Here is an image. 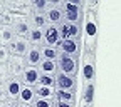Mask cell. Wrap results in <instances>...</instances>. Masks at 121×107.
<instances>
[{"label": "cell", "instance_id": "1", "mask_svg": "<svg viewBox=\"0 0 121 107\" xmlns=\"http://www.w3.org/2000/svg\"><path fill=\"white\" fill-rule=\"evenodd\" d=\"M60 12H62V22L74 24V25L82 24L84 12H82V4L81 2H62Z\"/></svg>", "mask_w": 121, "mask_h": 107}, {"label": "cell", "instance_id": "2", "mask_svg": "<svg viewBox=\"0 0 121 107\" xmlns=\"http://www.w3.org/2000/svg\"><path fill=\"white\" fill-rule=\"evenodd\" d=\"M79 70V62H78V57H71L66 54H59L57 59V72L60 74H66L71 75V77H76Z\"/></svg>", "mask_w": 121, "mask_h": 107}, {"label": "cell", "instance_id": "3", "mask_svg": "<svg viewBox=\"0 0 121 107\" xmlns=\"http://www.w3.org/2000/svg\"><path fill=\"white\" fill-rule=\"evenodd\" d=\"M57 28H59V37H60V40H71V39L79 40V39H81V34H82L81 25H74V24H67V22L59 24Z\"/></svg>", "mask_w": 121, "mask_h": 107}, {"label": "cell", "instance_id": "4", "mask_svg": "<svg viewBox=\"0 0 121 107\" xmlns=\"http://www.w3.org/2000/svg\"><path fill=\"white\" fill-rule=\"evenodd\" d=\"M60 5H62V2H49V7L47 10L44 12L45 15V20H47L49 25H59L62 24V12H60Z\"/></svg>", "mask_w": 121, "mask_h": 107}, {"label": "cell", "instance_id": "5", "mask_svg": "<svg viewBox=\"0 0 121 107\" xmlns=\"http://www.w3.org/2000/svg\"><path fill=\"white\" fill-rule=\"evenodd\" d=\"M42 35H44V45L47 47H59L60 44V37H59V28L57 25H45L42 28Z\"/></svg>", "mask_w": 121, "mask_h": 107}, {"label": "cell", "instance_id": "6", "mask_svg": "<svg viewBox=\"0 0 121 107\" xmlns=\"http://www.w3.org/2000/svg\"><path fill=\"white\" fill-rule=\"evenodd\" d=\"M57 50H59V54H66V55H71V57H78L79 52H81V40H76V39L60 40Z\"/></svg>", "mask_w": 121, "mask_h": 107}, {"label": "cell", "instance_id": "7", "mask_svg": "<svg viewBox=\"0 0 121 107\" xmlns=\"http://www.w3.org/2000/svg\"><path fill=\"white\" fill-rule=\"evenodd\" d=\"M30 28H32V25H30V20L29 17H20V19H13L12 22V30L15 37H22V39H27Z\"/></svg>", "mask_w": 121, "mask_h": 107}, {"label": "cell", "instance_id": "8", "mask_svg": "<svg viewBox=\"0 0 121 107\" xmlns=\"http://www.w3.org/2000/svg\"><path fill=\"white\" fill-rule=\"evenodd\" d=\"M29 42L27 39H22V37H15L9 45H7V49L10 52V55H17V57H24L29 50Z\"/></svg>", "mask_w": 121, "mask_h": 107}, {"label": "cell", "instance_id": "9", "mask_svg": "<svg viewBox=\"0 0 121 107\" xmlns=\"http://www.w3.org/2000/svg\"><path fill=\"white\" fill-rule=\"evenodd\" d=\"M39 69L37 67H25L20 74V84L22 85H29V87H34L39 82Z\"/></svg>", "mask_w": 121, "mask_h": 107}, {"label": "cell", "instance_id": "10", "mask_svg": "<svg viewBox=\"0 0 121 107\" xmlns=\"http://www.w3.org/2000/svg\"><path fill=\"white\" fill-rule=\"evenodd\" d=\"M20 79H9L5 82V95H7V100H12V102H17V97H19V92H20Z\"/></svg>", "mask_w": 121, "mask_h": 107}, {"label": "cell", "instance_id": "11", "mask_svg": "<svg viewBox=\"0 0 121 107\" xmlns=\"http://www.w3.org/2000/svg\"><path fill=\"white\" fill-rule=\"evenodd\" d=\"M54 89H62V90H74L76 89V77H71V75L66 74H56V87Z\"/></svg>", "mask_w": 121, "mask_h": 107}, {"label": "cell", "instance_id": "12", "mask_svg": "<svg viewBox=\"0 0 121 107\" xmlns=\"http://www.w3.org/2000/svg\"><path fill=\"white\" fill-rule=\"evenodd\" d=\"M25 65L27 67H37L42 60V54H40V47H29L27 54L24 55Z\"/></svg>", "mask_w": 121, "mask_h": 107}, {"label": "cell", "instance_id": "13", "mask_svg": "<svg viewBox=\"0 0 121 107\" xmlns=\"http://www.w3.org/2000/svg\"><path fill=\"white\" fill-rule=\"evenodd\" d=\"M34 100H35L34 87L22 85V87H20V92H19V97H17V104H22V105H29V107H30Z\"/></svg>", "mask_w": 121, "mask_h": 107}, {"label": "cell", "instance_id": "14", "mask_svg": "<svg viewBox=\"0 0 121 107\" xmlns=\"http://www.w3.org/2000/svg\"><path fill=\"white\" fill-rule=\"evenodd\" d=\"M54 92H56V89H52V87H44V85H39V84L34 85V95H35V99L54 100Z\"/></svg>", "mask_w": 121, "mask_h": 107}, {"label": "cell", "instance_id": "15", "mask_svg": "<svg viewBox=\"0 0 121 107\" xmlns=\"http://www.w3.org/2000/svg\"><path fill=\"white\" fill-rule=\"evenodd\" d=\"M27 42L30 47H42L44 45V35H42V28H30V32L27 35Z\"/></svg>", "mask_w": 121, "mask_h": 107}, {"label": "cell", "instance_id": "16", "mask_svg": "<svg viewBox=\"0 0 121 107\" xmlns=\"http://www.w3.org/2000/svg\"><path fill=\"white\" fill-rule=\"evenodd\" d=\"M40 74H47V75H56L57 74V62L56 60H45L42 59L40 64L37 65Z\"/></svg>", "mask_w": 121, "mask_h": 107}, {"label": "cell", "instance_id": "17", "mask_svg": "<svg viewBox=\"0 0 121 107\" xmlns=\"http://www.w3.org/2000/svg\"><path fill=\"white\" fill-rule=\"evenodd\" d=\"M15 39V34H13V30L12 27H0V45H7Z\"/></svg>", "mask_w": 121, "mask_h": 107}, {"label": "cell", "instance_id": "18", "mask_svg": "<svg viewBox=\"0 0 121 107\" xmlns=\"http://www.w3.org/2000/svg\"><path fill=\"white\" fill-rule=\"evenodd\" d=\"M74 99H76L74 90H62V89H56V92H54V100L74 102Z\"/></svg>", "mask_w": 121, "mask_h": 107}, {"label": "cell", "instance_id": "19", "mask_svg": "<svg viewBox=\"0 0 121 107\" xmlns=\"http://www.w3.org/2000/svg\"><path fill=\"white\" fill-rule=\"evenodd\" d=\"M29 20H30V25H32L34 28H44L45 25H47V20H45L44 13H30Z\"/></svg>", "mask_w": 121, "mask_h": 107}, {"label": "cell", "instance_id": "20", "mask_svg": "<svg viewBox=\"0 0 121 107\" xmlns=\"http://www.w3.org/2000/svg\"><path fill=\"white\" fill-rule=\"evenodd\" d=\"M40 54H42V59L45 60H56L59 59V50L56 47H47V45H42L40 47Z\"/></svg>", "mask_w": 121, "mask_h": 107}, {"label": "cell", "instance_id": "21", "mask_svg": "<svg viewBox=\"0 0 121 107\" xmlns=\"http://www.w3.org/2000/svg\"><path fill=\"white\" fill-rule=\"evenodd\" d=\"M39 85H44V87H56V75H47V74H40L39 75Z\"/></svg>", "mask_w": 121, "mask_h": 107}, {"label": "cell", "instance_id": "22", "mask_svg": "<svg viewBox=\"0 0 121 107\" xmlns=\"http://www.w3.org/2000/svg\"><path fill=\"white\" fill-rule=\"evenodd\" d=\"M93 94H94V85H93V82H86V87H84V95H82L84 104H87V105L93 104Z\"/></svg>", "mask_w": 121, "mask_h": 107}, {"label": "cell", "instance_id": "23", "mask_svg": "<svg viewBox=\"0 0 121 107\" xmlns=\"http://www.w3.org/2000/svg\"><path fill=\"white\" fill-rule=\"evenodd\" d=\"M86 32H87V35L91 37V39H94L96 37V22H94V19H93V15H91L89 12H87V25H86Z\"/></svg>", "mask_w": 121, "mask_h": 107}, {"label": "cell", "instance_id": "24", "mask_svg": "<svg viewBox=\"0 0 121 107\" xmlns=\"http://www.w3.org/2000/svg\"><path fill=\"white\" fill-rule=\"evenodd\" d=\"M82 75H84V80L86 82H91L94 77V65L91 62H86L84 67H82Z\"/></svg>", "mask_w": 121, "mask_h": 107}, {"label": "cell", "instance_id": "25", "mask_svg": "<svg viewBox=\"0 0 121 107\" xmlns=\"http://www.w3.org/2000/svg\"><path fill=\"white\" fill-rule=\"evenodd\" d=\"M9 59H10V52H9V49L5 47V45H0V64H2V65H7Z\"/></svg>", "mask_w": 121, "mask_h": 107}, {"label": "cell", "instance_id": "26", "mask_svg": "<svg viewBox=\"0 0 121 107\" xmlns=\"http://www.w3.org/2000/svg\"><path fill=\"white\" fill-rule=\"evenodd\" d=\"M54 105V100H44V99H35L32 102L30 107H52Z\"/></svg>", "mask_w": 121, "mask_h": 107}, {"label": "cell", "instance_id": "27", "mask_svg": "<svg viewBox=\"0 0 121 107\" xmlns=\"http://www.w3.org/2000/svg\"><path fill=\"white\" fill-rule=\"evenodd\" d=\"M52 107H76L74 102H64V100H54Z\"/></svg>", "mask_w": 121, "mask_h": 107}, {"label": "cell", "instance_id": "28", "mask_svg": "<svg viewBox=\"0 0 121 107\" xmlns=\"http://www.w3.org/2000/svg\"><path fill=\"white\" fill-rule=\"evenodd\" d=\"M0 100H2V102L7 100V95H5V84H0Z\"/></svg>", "mask_w": 121, "mask_h": 107}, {"label": "cell", "instance_id": "29", "mask_svg": "<svg viewBox=\"0 0 121 107\" xmlns=\"http://www.w3.org/2000/svg\"><path fill=\"white\" fill-rule=\"evenodd\" d=\"M5 107H17V102H12V100H5Z\"/></svg>", "mask_w": 121, "mask_h": 107}, {"label": "cell", "instance_id": "30", "mask_svg": "<svg viewBox=\"0 0 121 107\" xmlns=\"http://www.w3.org/2000/svg\"><path fill=\"white\" fill-rule=\"evenodd\" d=\"M0 107H5V102H2V100H0Z\"/></svg>", "mask_w": 121, "mask_h": 107}, {"label": "cell", "instance_id": "31", "mask_svg": "<svg viewBox=\"0 0 121 107\" xmlns=\"http://www.w3.org/2000/svg\"><path fill=\"white\" fill-rule=\"evenodd\" d=\"M17 107H29V105H22V104H17Z\"/></svg>", "mask_w": 121, "mask_h": 107}, {"label": "cell", "instance_id": "32", "mask_svg": "<svg viewBox=\"0 0 121 107\" xmlns=\"http://www.w3.org/2000/svg\"><path fill=\"white\" fill-rule=\"evenodd\" d=\"M82 107H91V105H87V104H84V105H82Z\"/></svg>", "mask_w": 121, "mask_h": 107}]
</instances>
